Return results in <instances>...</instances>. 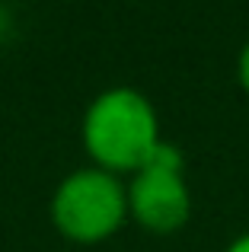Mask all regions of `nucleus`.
<instances>
[{
	"mask_svg": "<svg viewBox=\"0 0 249 252\" xmlns=\"http://www.w3.org/2000/svg\"><path fill=\"white\" fill-rule=\"evenodd\" d=\"M80 144L90 166L128 179L163 144L156 105L134 86L96 93L80 118Z\"/></svg>",
	"mask_w": 249,
	"mask_h": 252,
	"instance_id": "obj_1",
	"label": "nucleus"
},
{
	"mask_svg": "<svg viewBox=\"0 0 249 252\" xmlns=\"http://www.w3.org/2000/svg\"><path fill=\"white\" fill-rule=\"evenodd\" d=\"M48 217L58 236L74 246H99L128 223L124 179L99 166H80L61 176L48 201Z\"/></svg>",
	"mask_w": 249,
	"mask_h": 252,
	"instance_id": "obj_2",
	"label": "nucleus"
},
{
	"mask_svg": "<svg viewBox=\"0 0 249 252\" xmlns=\"http://www.w3.org/2000/svg\"><path fill=\"white\" fill-rule=\"evenodd\" d=\"M128 220L150 236H173L192 217V189L179 147L163 141L137 172L124 179Z\"/></svg>",
	"mask_w": 249,
	"mask_h": 252,
	"instance_id": "obj_3",
	"label": "nucleus"
},
{
	"mask_svg": "<svg viewBox=\"0 0 249 252\" xmlns=\"http://www.w3.org/2000/svg\"><path fill=\"white\" fill-rule=\"evenodd\" d=\"M237 83L243 93H249V38L243 42V48L237 55Z\"/></svg>",
	"mask_w": 249,
	"mask_h": 252,
	"instance_id": "obj_4",
	"label": "nucleus"
},
{
	"mask_svg": "<svg viewBox=\"0 0 249 252\" xmlns=\"http://www.w3.org/2000/svg\"><path fill=\"white\" fill-rule=\"evenodd\" d=\"M224 252H249V230H243V233L233 236V240L224 246Z\"/></svg>",
	"mask_w": 249,
	"mask_h": 252,
	"instance_id": "obj_5",
	"label": "nucleus"
},
{
	"mask_svg": "<svg viewBox=\"0 0 249 252\" xmlns=\"http://www.w3.org/2000/svg\"><path fill=\"white\" fill-rule=\"evenodd\" d=\"M10 29H13V16L6 13V6H0V38L10 35Z\"/></svg>",
	"mask_w": 249,
	"mask_h": 252,
	"instance_id": "obj_6",
	"label": "nucleus"
}]
</instances>
